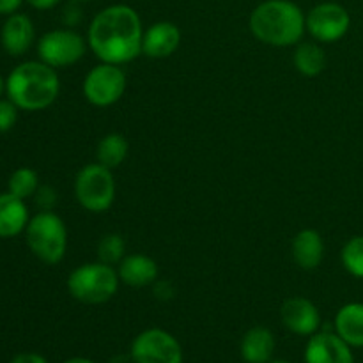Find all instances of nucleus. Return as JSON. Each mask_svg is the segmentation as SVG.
<instances>
[{
	"instance_id": "nucleus-1",
	"label": "nucleus",
	"mask_w": 363,
	"mask_h": 363,
	"mask_svg": "<svg viewBox=\"0 0 363 363\" xmlns=\"http://www.w3.org/2000/svg\"><path fill=\"white\" fill-rule=\"evenodd\" d=\"M87 39L91 50L103 62L117 66L130 62L142 52V20L126 4L108 6L92 18Z\"/></svg>"
},
{
	"instance_id": "nucleus-2",
	"label": "nucleus",
	"mask_w": 363,
	"mask_h": 363,
	"mask_svg": "<svg viewBox=\"0 0 363 363\" xmlns=\"http://www.w3.org/2000/svg\"><path fill=\"white\" fill-rule=\"evenodd\" d=\"M305 18L291 0H264L252 11L250 30L264 45L293 46L307 30Z\"/></svg>"
},
{
	"instance_id": "nucleus-3",
	"label": "nucleus",
	"mask_w": 363,
	"mask_h": 363,
	"mask_svg": "<svg viewBox=\"0 0 363 363\" xmlns=\"http://www.w3.org/2000/svg\"><path fill=\"white\" fill-rule=\"evenodd\" d=\"M6 91L11 101L21 110H45L57 99L60 91L55 67L41 60H28L11 71L6 80Z\"/></svg>"
},
{
	"instance_id": "nucleus-4",
	"label": "nucleus",
	"mask_w": 363,
	"mask_h": 363,
	"mask_svg": "<svg viewBox=\"0 0 363 363\" xmlns=\"http://www.w3.org/2000/svg\"><path fill=\"white\" fill-rule=\"evenodd\" d=\"M119 275L105 262H89L73 269L67 279L69 294L85 305H99L112 300L119 289Z\"/></svg>"
},
{
	"instance_id": "nucleus-5",
	"label": "nucleus",
	"mask_w": 363,
	"mask_h": 363,
	"mask_svg": "<svg viewBox=\"0 0 363 363\" xmlns=\"http://www.w3.org/2000/svg\"><path fill=\"white\" fill-rule=\"evenodd\" d=\"M27 245L32 254L46 264H57L67 248V230L62 218L52 211H41L28 220Z\"/></svg>"
},
{
	"instance_id": "nucleus-6",
	"label": "nucleus",
	"mask_w": 363,
	"mask_h": 363,
	"mask_svg": "<svg viewBox=\"0 0 363 363\" xmlns=\"http://www.w3.org/2000/svg\"><path fill=\"white\" fill-rule=\"evenodd\" d=\"M74 195L78 204L91 213H103L116 199V179L112 170L101 163H89L74 179Z\"/></svg>"
},
{
	"instance_id": "nucleus-7",
	"label": "nucleus",
	"mask_w": 363,
	"mask_h": 363,
	"mask_svg": "<svg viewBox=\"0 0 363 363\" xmlns=\"http://www.w3.org/2000/svg\"><path fill=\"white\" fill-rule=\"evenodd\" d=\"M135 363H183V347L174 335L160 328H149L131 342Z\"/></svg>"
},
{
	"instance_id": "nucleus-8",
	"label": "nucleus",
	"mask_w": 363,
	"mask_h": 363,
	"mask_svg": "<svg viewBox=\"0 0 363 363\" xmlns=\"http://www.w3.org/2000/svg\"><path fill=\"white\" fill-rule=\"evenodd\" d=\"M126 91V74L117 64L103 62L92 67L84 80V94L94 106H110Z\"/></svg>"
},
{
	"instance_id": "nucleus-9",
	"label": "nucleus",
	"mask_w": 363,
	"mask_h": 363,
	"mask_svg": "<svg viewBox=\"0 0 363 363\" xmlns=\"http://www.w3.org/2000/svg\"><path fill=\"white\" fill-rule=\"evenodd\" d=\"M39 59L52 67H66L77 64L85 55V41L71 28L50 30L38 43Z\"/></svg>"
},
{
	"instance_id": "nucleus-10",
	"label": "nucleus",
	"mask_w": 363,
	"mask_h": 363,
	"mask_svg": "<svg viewBox=\"0 0 363 363\" xmlns=\"http://www.w3.org/2000/svg\"><path fill=\"white\" fill-rule=\"evenodd\" d=\"M307 30L321 43H335L347 34L351 16L346 7L337 2H323L312 7L305 18Z\"/></svg>"
},
{
	"instance_id": "nucleus-11",
	"label": "nucleus",
	"mask_w": 363,
	"mask_h": 363,
	"mask_svg": "<svg viewBox=\"0 0 363 363\" xmlns=\"http://www.w3.org/2000/svg\"><path fill=\"white\" fill-rule=\"evenodd\" d=\"M280 318L286 328L296 335H314L321 326V315L318 307L307 298L294 296L284 301Z\"/></svg>"
},
{
	"instance_id": "nucleus-12",
	"label": "nucleus",
	"mask_w": 363,
	"mask_h": 363,
	"mask_svg": "<svg viewBox=\"0 0 363 363\" xmlns=\"http://www.w3.org/2000/svg\"><path fill=\"white\" fill-rule=\"evenodd\" d=\"M305 363H354L350 344L337 333H314L305 347Z\"/></svg>"
},
{
	"instance_id": "nucleus-13",
	"label": "nucleus",
	"mask_w": 363,
	"mask_h": 363,
	"mask_svg": "<svg viewBox=\"0 0 363 363\" xmlns=\"http://www.w3.org/2000/svg\"><path fill=\"white\" fill-rule=\"evenodd\" d=\"M179 43L181 30L177 28V25L170 23V21H158L144 32L142 53L151 59H165L179 48Z\"/></svg>"
},
{
	"instance_id": "nucleus-14",
	"label": "nucleus",
	"mask_w": 363,
	"mask_h": 363,
	"mask_svg": "<svg viewBox=\"0 0 363 363\" xmlns=\"http://www.w3.org/2000/svg\"><path fill=\"white\" fill-rule=\"evenodd\" d=\"M34 23L30 18L23 13H13L4 23L2 32H0V41H2L4 50L9 55L20 57L27 52L34 43Z\"/></svg>"
},
{
	"instance_id": "nucleus-15",
	"label": "nucleus",
	"mask_w": 363,
	"mask_h": 363,
	"mask_svg": "<svg viewBox=\"0 0 363 363\" xmlns=\"http://www.w3.org/2000/svg\"><path fill=\"white\" fill-rule=\"evenodd\" d=\"M117 275H119L121 282H124L130 287L151 286L158 279V264L151 257H147V255H126L119 262Z\"/></svg>"
},
{
	"instance_id": "nucleus-16",
	"label": "nucleus",
	"mask_w": 363,
	"mask_h": 363,
	"mask_svg": "<svg viewBox=\"0 0 363 363\" xmlns=\"http://www.w3.org/2000/svg\"><path fill=\"white\" fill-rule=\"evenodd\" d=\"M293 259L301 269H315L325 257V243L318 230L303 229L294 236L291 245Z\"/></svg>"
},
{
	"instance_id": "nucleus-17",
	"label": "nucleus",
	"mask_w": 363,
	"mask_h": 363,
	"mask_svg": "<svg viewBox=\"0 0 363 363\" xmlns=\"http://www.w3.org/2000/svg\"><path fill=\"white\" fill-rule=\"evenodd\" d=\"M28 211L21 199L0 194V238H14L27 229Z\"/></svg>"
},
{
	"instance_id": "nucleus-18",
	"label": "nucleus",
	"mask_w": 363,
	"mask_h": 363,
	"mask_svg": "<svg viewBox=\"0 0 363 363\" xmlns=\"http://www.w3.org/2000/svg\"><path fill=\"white\" fill-rule=\"evenodd\" d=\"M275 351V337L264 326H255L241 340V357L247 363H268Z\"/></svg>"
},
{
	"instance_id": "nucleus-19",
	"label": "nucleus",
	"mask_w": 363,
	"mask_h": 363,
	"mask_svg": "<svg viewBox=\"0 0 363 363\" xmlns=\"http://www.w3.org/2000/svg\"><path fill=\"white\" fill-rule=\"evenodd\" d=\"M335 333L351 347H363V303H347L337 312Z\"/></svg>"
},
{
	"instance_id": "nucleus-20",
	"label": "nucleus",
	"mask_w": 363,
	"mask_h": 363,
	"mask_svg": "<svg viewBox=\"0 0 363 363\" xmlns=\"http://www.w3.org/2000/svg\"><path fill=\"white\" fill-rule=\"evenodd\" d=\"M128 140L121 133H108L99 140L96 149V158L106 169L113 170L126 160Z\"/></svg>"
},
{
	"instance_id": "nucleus-21",
	"label": "nucleus",
	"mask_w": 363,
	"mask_h": 363,
	"mask_svg": "<svg viewBox=\"0 0 363 363\" xmlns=\"http://www.w3.org/2000/svg\"><path fill=\"white\" fill-rule=\"evenodd\" d=\"M294 66L305 77H318L326 66V55L315 43H301L294 52Z\"/></svg>"
},
{
	"instance_id": "nucleus-22",
	"label": "nucleus",
	"mask_w": 363,
	"mask_h": 363,
	"mask_svg": "<svg viewBox=\"0 0 363 363\" xmlns=\"http://www.w3.org/2000/svg\"><path fill=\"white\" fill-rule=\"evenodd\" d=\"M39 188V177L38 174L32 169H27V167H21V169L14 170L9 177V194L14 195V197L25 199L35 195Z\"/></svg>"
},
{
	"instance_id": "nucleus-23",
	"label": "nucleus",
	"mask_w": 363,
	"mask_h": 363,
	"mask_svg": "<svg viewBox=\"0 0 363 363\" xmlns=\"http://www.w3.org/2000/svg\"><path fill=\"white\" fill-rule=\"evenodd\" d=\"M124 250H126V243L121 234H106L98 243L99 262H105L108 266L119 264L124 259Z\"/></svg>"
},
{
	"instance_id": "nucleus-24",
	"label": "nucleus",
	"mask_w": 363,
	"mask_h": 363,
	"mask_svg": "<svg viewBox=\"0 0 363 363\" xmlns=\"http://www.w3.org/2000/svg\"><path fill=\"white\" fill-rule=\"evenodd\" d=\"M342 264L347 272L357 279H363V236H354L344 245L342 254Z\"/></svg>"
},
{
	"instance_id": "nucleus-25",
	"label": "nucleus",
	"mask_w": 363,
	"mask_h": 363,
	"mask_svg": "<svg viewBox=\"0 0 363 363\" xmlns=\"http://www.w3.org/2000/svg\"><path fill=\"white\" fill-rule=\"evenodd\" d=\"M18 106L13 101H0V133H6L16 124Z\"/></svg>"
},
{
	"instance_id": "nucleus-26",
	"label": "nucleus",
	"mask_w": 363,
	"mask_h": 363,
	"mask_svg": "<svg viewBox=\"0 0 363 363\" xmlns=\"http://www.w3.org/2000/svg\"><path fill=\"white\" fill-rule=\"evenodd\" d=\"M35 202H38V206L43 211H50L57 202L55 190L50 186H39L38 191H35Z\"/></svg>"
},
{
	"instance_id": "nucleus-27",
	"label": "nucleus",
	"mask_w": 363,
	"mask_h": 363,
	"mask_svg": "<svg viewBox=\"0 0 363 363\" xmlns=\"http://www.w3.org/2000/svg\"><path fill=\"white\" fill-rule=\"evenodd\" d=\"M155 294L160 300H170L176 294V289L170 282H155Z\"/></svg>"
},
{
	"instance_id": "nucleus-28",
	"label": "nucleus",
	"mask_w": 363,
	"mask_h": 363,
	"mask_svg": "<svg viewBox=\"0 0 363 363\" xmlns=\"http://www.w3.org/2000/svg\"><path fill=\"white\" fill-rule=\"evenodd\" d=\"M78 2H73L71 6H67L66 9H64V23L66 25H77L78 20H80V9H78L77 6Z\"/></svg>"
},
{
	"instance_id": "nucleus-29",
	"label": "nucleus",
	"mask_w": 363,
	"mask_h": 363,
	"mask_svg": "<svg viewBox=\"0 0 363 363\" xmlns=\"http://www.w3.org/2000/svg\"><path fill=\"white\" fill-rule=\"evenodd\" d=\"M11 363H48V362L38 353H21L18 354V357H14Z\"/></svg>"
},
{
	"instance_id": "nucleus-30",
	"label": "nucleus",
	"mask_w": 363,
	"mask_h": 363,
	"mask_svg": "<svg viewBox=\"0 0 363 363\" xmlns=\"http://www.w3.org/2000/svg\"><path fill=\"white\" fill-rule=\"evenodd\" d=\"M23 0H0V14L16 13Z\"/></svg>"
},
{
	"instance_id": "nucleus-31",
	"label": "nucleus",
	"mask_w": 363,
	"mask_h": 363,
	"mask_svg": "<svg viewBox=\"0 0 363 363\" xmlns=\"http://www.w3.org/2000/svg\"><path fill=\"white\" fill-rule=\"evenodd\" d=\"M59 2L60 0H27L28 6H32L34 9H39V11L53 9V7H55Z\"/></svg>"
},
{
	"instance_id": "nucleus-32",
	"label": "nucleus",
	"mask_w": 363,
	"mask_h": 363,
	"mask_svg": "<svg viewBox=\"0 0 363 363\" xmlns=\"http://www.w3.org/2000/svg\"><path fill=\"white\" fill-rule=\"evenodd\" d=\"M64 363H94L89 358H71V360H66Z\"/></svg>"
},
{
	"instance_id": "nucleus-33",
	"label": "nucleus",
	"mask_w": 363,
	"mask_h": 363,
	"mask_svg": "<svg viewBox=\"0 0 363 363\" xmlns=\"http://www.w3.org/2000/svg\"><path fill=\"white\" fill-rule=\"evenodd\" d=\"M4 89H6V82H4V78H2V77H0V96H2Z\"/></svg>"
},
{
	"instance_id": "nucleus-34",
	"label": "nucleus",
	"mask_w": 363,
	"mask_h": 363,
	"mask_svg": "<svg viewBox=\"0 0 363 363\" xmlns=\"http://www.w3.org/2000/svg\"><path fill=\"white\" fill-rule=\"evenodd\" d=\"M268 363H289L287 360H272V362H268Z\"/></svg>"
},
{
	"instance_id": "nucleus-35",
	"label": "nucleus",
	"mask_w": 363,
	"mask_h": 363,
	"mask_svg": "<svg viewBox=\"0 0 363 363\" xmlns=\"http://www.w3.org/2000/svg\"><path fill=\"white\" fill-rule=\"evenodd\" d=\"M71 2H78V4H80V2H91V0H71Z\"/></svg>"
}]
</instances>
